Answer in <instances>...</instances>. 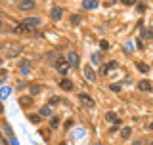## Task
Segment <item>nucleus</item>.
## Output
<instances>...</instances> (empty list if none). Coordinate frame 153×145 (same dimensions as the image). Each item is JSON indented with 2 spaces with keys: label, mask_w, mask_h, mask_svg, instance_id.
Returning <instances> with one entry per match:
<instances>
[{
  "label": "nucleus",
  "mask_w": 153,
  "mask_h": 145,
  "mask_svg": "<svg viewBox=\"0 0 153 145\" xmlns=\"http://www.w3.org/2000/svg\"><path fill=\"white\" fill-rule=\"evenodd\" d=\"M54 67H56V71L59 72L61 76H65L67 72H69V63H67V57L65 55H57L56 61H54Z\"/></svg>",
  "instance_id": "1"
},
{
  "label": "nucleus",
  "mask_w": 153,
  "mask_h": 145,
  "mask_svg": "<svg viewBox=\"0 0 153 145\" xmlns=\"http://www.w3.org/2000/svg\"><path fill=\"white\" fill-rule=\"evenodd\" d=\"M40 23H42V19H40V17H27V19H23L21 27H23V31H33V29L38 27Z\"/></svg>",
  "instance_id": "2"
},
{
  "label": "nucleus",
  "mask_w": 153,
  "mask_h": 145,
  "mask_svg": "<svg viewBox=\"0 0 153 145\" xmlns=\"http://www.w3.org/2000/svg\"><path fill=\"white\" fill-rule=\"evenodd\" d=\"M19 12H29V10L35 8V0H21V2L17 4Z\"/></svg>",
  "instance_id": "3"
},
{
  "label": "nucleus",
  "mask_w": 153,
  "mask_h": 145,
  "mask_svg": "<svg viewBox=\"0 0 153 145\" xmlns=\"http://www.w3.org/2000/svg\"><path fill=\"white\" fill-rule=\"evenodd\" d=\"M65 57H67V63H69V67H79L80 59H79V55H76V52H71V54L65 55Z\"/></svg>",
  "instance_id": "4"
},
{
  "label": "nucleus",
  "mask_w": 153,
  "mask_h": 145,
  "mask_svg": "<svg viewBox=\"0 0 153 145\" xmlns=\"http://www.w3.org/2000/svg\"><path fill=\"white\" fill-rule=\"evenodd\" d=\"M73 80H69V78H61L59 80V88L61 90H63V92H71V90H73Z\"/></svg>",
  "instance_id": "5"
},
{
  "label": "nucleus",
  "mask_w": 153,
  "mask_h": 145,
  "mask_svg": "<svg viewBox=\"0 0 153 145\" xmlns=\"http://www.w3.org/2000/svg\"><path fill=\"white\" fill-rule=\"evenodd\" d=\"M50 17L54 19V21H59V19L63 17V10L57 8V6H56V8H52V10H50Z\"/></svg>",
  "instance_id": "6"
},
{
  "label": "nucleus",
  "mask_w": 153,
  "mask_h": 145,
  "mask_svg": "<svg viewBox=\"0 0 153 145\" xmlns=\"http://www.w3.org/2000/svg\"><path fill=\"white\" fill-rule=\"evenodd\" d=\"M98 0H82V10H86V12H90V10H96L98 8Z\"/></svg>",
  "instance_id": "7"
},
{
  "label": "nucleus",
  "mask_w": 153,
  "mask_h": 145,
  "mask_svg": "<svg viewBox=\"0 0 153 145\" xmlns=\"http://www.w3.org/2000/svg\"><path fill=\"white\" fill-rule=\"evenodd\" d=\"M84 78L86 80H88V82H94L96 80V72H94V69H92V67H84Z\"/></svg>",
  "instance_id": "8"
},
{
  "label": "nucleus",
  "mask_w": 153,
  "mask_h": 145,
  "mask_svg": "<svg viewBox=\"0 0 153 145\" xmlns=\"http://www.w3.org/2000/svg\"><path fill=\"white\" fill-rule=\"evenodd\" d=\"M105 122H113V124H121V118L117 117V115L113 113V111H109V113H105Z\"/></svg>",
  "instance_id": "9"
},
{
  "label": "nucleus",
  "mask_w": 153,
  "mask_h": 145,
  "mask_svg": "<svg viewBox=\"0 0 153 145\" xmlns=\"http://www.w3.org/2000/svg\"><path fill=\"white\" fill-rule=\"evenodd\" d=\"M79 99H80V101H82V103H84V105H88V107H94V99H92V98H90V95H88V94H84V92H82V94H79Z\"/></svg>",
  "instance_id": "10"
},
{
  "label": "nucleus",
  "mask_w": 153,
  "mask_h": 145,
  "mask_svg": "<svg viewBox=\"0 0 153 145\" xmlns=\"http://www.w3.org/2000/svg\"><path fill=\"white\" fill-rule=\"evenodd\" d=\"M19 71H21V75H29V72H31V63H29L27 59H23L21 63H19Z\"/></svg>",
  "instance_id": "11"
},
{
  "label": "nucleus",
  "mask_w": 153,
  "mask_h": 145,
  "mask_svg": "<svg viewBox=\"0 0 153 145\" xmlns=\"http://www.w3.org/2000/svg\"><path fill=\"white\" fill-rule=\"evenodd\" d=\"M138 90L149 92V90H151V82H149V80H140V82H138Z\"/></svg>",
  "instance_id": "12"
},
{
  "label": "nucleus",
  "mask_w": 153,
  "mask_h": 145,
  "mask_svg": "<svg viewBox=\"0 0 153 145\" xmlns=\"http://www.w3.org/2000/svg\"><path fill=\"white\" fill-rule=\"evenodd\" d=\"M136 69L140 71V72H143V75H146V72H149V65H147V63H143V61H136Z\"/></svg>",
  "instance_id": "13"
},
{
  "label": "nucleus",
  "mask_w": 153,
  "mask_h": 145,
  "mask_svg": "<svg viewBox=\"0 0 153 145\" xmlns=\"http://www.w3.org/2000/svg\"><path fill=\"white\" fill-rule=\"evenodd\" d=\"M19 103H21V107H29V105L33 103V95H23V98L19 99Z\"/></svg>",
  "instance_id": "14"
},
{
  "label": "nucleus",
  "mask_w": 153,
  "mask_h": 145,
  "mask_svg": "<svg viewBox=\"0 0 153 145\" xmlns=\"http://www.w3.org/2000/svg\"><path fill=\"white\" fill-rule=\"evenodd\" d=\"M38 115H40V117H52V109H50V105H44V107H40Z\"/></svg>",
  "instance_id": "15"
},
{
  "label": "nucleus",
  "mask_w": 153,
  "mask_h": 145,
  "mask_svg": "<svg viewBox=\"0 0 153 145\" xmlns=\"http://www.w3.org/2000/svg\"><path fill=\"white\" fill-rule=\"evenodd\" d=\"M10 94H12V88H10V86H4V88L0 90V101H2V99H6Z\"/></svg>",
  "instance_id": "16"
},
{
  "label": "nucleus",
  "mask_w": 153,
  "mask_h": 145,
  "mask_svg": "<svg viewBox=\"0 0 153 145\" xmlns=\"http://www.w3.org/2000/svg\"><path fill=\"white\" fill-rule=\"evenodd\" d=\"M50 126L54 128V130L59 126V117H57V115H52V118H50Z\"/></svg>",
  "instance_id": "17"
},
{
  "label": "nucleus",
  "mask_w": 153,
  "mask_h": 145,
  "mask_svg": "<svg viewBox=\"0 0 153 145\" xmlns=\"http://www.w3.org/2000/svg\"><path fill=\"white\" fill-rule=\"evenodd\" d=\"M29 120H31V122L33 124H40V120H42V117H40V115H29V117H27Z\"/></svg>",
  "instance_id": "18"
},
{
  "label": "nucleus",
  "mask_w": 153,
  "mask_h": 145,
  "mask_svg": "<svg viewBox=\"0 0 153 145\" xmlns=\"http://www.w3.org/2000/svg\"><path fill=\"white\" fill-rule=\"evenodd\" d=\"M2 128H4V134H6L8 138H12V136H13V132H12V126H10L8 122H4V124H2Z\"/></svg>",
  "instance_id": "19"
},
{
  "label": "nucleus",
  "mask_w": 153,
  "mask_h": 145,
  "mask_svg": "<svg viewBox=\"0 0 153 145\" xmlns=\"http://www.w3.org/2000/svg\"><path fill=\"white\" fill-rule=\"evenodd\" d=\"M130 134H132V130H130V128H123L121 138H123V139H128V138H130Z\"/></svg>",
  "instance_id": "20"
},
{
  "label": "nucleus",
  "mask_w": 153,
  "mask_h": 145,
  "mask_svg": "<svg viewBox=\"0 0 153 145\" xmlns=\"http://www.w3.org/2000/svg\"><path fill=\"white\" fill-rule=\"evenodd\" d=\"M29 90H31V95H36V94H40V92H42V88H40V86H38V84L31 86V88H29Z\"/></svg>",
  "instance_id": "21"
},
{
  "label": "nucleus",
  "mask_w": 153,
  "mask_h": 145,
  "mask_svg": "<svg viewBox=\"0 0 153 145\" xmlns=\"http://www.w3.org/2000/svg\"><path fill=\"white\" fill-rule=\"evenodd\" d=\"M109 90L115 92V94H119V92H121V84H111V86H109Z\"/></svg>",
  "instance_id": "22"
},
{
  "label": "nucleus",
  "mask_w": 153,
  "mask_h": 145,
  "mask_svg": "<svg viewBox=\"0 0 153 145\" xmlns=\"http://www.w3.org/2000/svg\"><path fill=\"white\" fill-rule=\"evenodd\" d=\"M136 2H138V0H121V4H123V6H134Z\"/></svg>",
  "instance_id": "23"
},
{
  "label": "nucleus",
  "mask_w": 153,
  "mask_h": 145,
  "mask_svg": "<svg viewBox=\"0 0 153 145\" xmlns=\"http://www.w3.org/2000/svg\"><path fill=\"white\" fill-rule=\"evenodd\" d=\"M100 48H102V50H109V42L107 40H100Z\"/></svg>",
  "instance_id": "24"
},
{
  "label": "nucleus",
  "mask_w": 153,
  "mask_h": 145,
  "mask_svg": "<svg viewBox=\"0 0 153 145\" xmlns=\"http://www.w3.org/2000/svg\"><path fill=\"white\" fill-rule=\"evenodd\" d=\"M59 101H63V99H61V98H57V95H54V98L50 99V105H57Z\"/></svg>",
  "instance_id": "25"
},
{
  "label": "nucleus",
  "mask_w": 153,
  "mask_h": 145,
  "mask_svg": "<svg viewBox=\"0 0 153 145\" xmlns=\"http://www.w3.org/2000/svg\"><path fill=\"white\" fill-rule=\"evenodd\" d=\"M136 12H138V13H143V12H146V4L140 2V4H138V10H136Z\"/></svg>",
  "instance_id": "26"
},
{
  "label": "nucleus",
  "mask_w": 153,
  "mask_h": 145,
  "mask_svg": "<svg viewBox=\"0 0 153 145\" xmlns=\"http://www.w3.org/2000/svg\"><path fill=\"white\" fill-rule=\"evenodd\" d=\"M117 67H119L117 61H109V63H107V69H109V71H111V69H117Z\"/></svg>",
  "instance_id": "27"
},
{
  "label": "nucleus",
  "mask_w": 153,
  "mask_h": 145,
  "mask_svg": "<svg viewBox=\"0 0 153 145\" xmlns=\"http://www.w3.org/2000/svg\"><path fill=\"white\" fill-rule=\"evenodd\" d=\"M107 72H109V69H107V65H102V69H100V75H107Z\"/></svg>",
  "instance_id": "28"
},
{
  "label": "nucleus",
  "mask_w": 153,
  "mask_h": 145,
  "mask_svg": "<svg viewBox=\"0 0 153 145\" xmlns=\"http://www.w3.org/2000/svg\"><path fill=\"white\" fill-rule=\"evenodd\" d=\"M79 21H80V17H79V16H71V23H73V25H76Z\"/></svg>",
  "instance_id": "29"
},
{
  "label": "nucleus",
  "mask_w": 153,
  "mask_h": 145,
  "mask_svg": "<svg viewBox=\"0 0 153 145\" xmlns=\"http://www.w3.org/2000/svg\"><path fill=\"white\" fill-rule=\"evenodd\" d=\"M100 61V54H92V63H98Z\"/></svg>",
  "instance_id": "30"
},
{
  "label": "nucleus",
  "mask_w": 153,
  "mask_h": 145,
  "mask_svg": "<svg viewBox=\"0 0 153 145\" xmlns=\"http://www.w3.org/2000/svg\"><path fill=\"white\" fill-rule=\"evenodd\" d=\"M71 126H73V118H69V120L65 122V130H67V128H71Z\"/></svg>",
  "instance_id": "31"
},
{
  "label": "nucleus",
  "mask_w": 153,
  "mask_h": 145,
  "mask_svg": "<svg viewBox=\"0 0 153 145\" xmlns=\"http://www.w3.org/2000/svg\"><path fill=\"white\" fill-rule=\"evenodd\" d=\"M10 143H12V145H19V141H17V139H16V138H13V136H12V138H10Z\"/></svg>",
  "instance_id": "32"
},
{
  "label": "nucleus",
  "mask_w": 153,
  "mask_h": 145,
  "mask_svg": "<svg viewBox=\"0 0 153 145\" xmlns=\"http://www.w3.org/2000/svg\"><path fill=\"white\" fill-rule=\"evenodd\" d=\"M4 76H6V71H4V69H0V78H4Z\"/></svg>",
  "instance_id": "33"
},
{
  "label": "nucleus",
  "mask_w": 153,
  "mask_h": 145,
  "mask_svg": "<svg viewBox=\"0 0 153 145\" xmlns=\"http://www.w3.org/2000/svg\"><path fill=\"white\" fill-rule=\"evenodd\" d=\"M2 111H4V105H2V101H0V113H2Z\"/></svg>",
  "instance_id": "34"
},
{
  "label": "nucleus",
  "mask_w": 153,
  "mask_h": 145,
  "mask_svg": "<svg viewBox=\"0 0 153 145\" xmlns=\"http://www.w3.org/2000/svg\"><path fill=\"white\" fill-rule=\"evenodd\" d=\"M149 128H151V130H153V122H151V124H149Z\"/></svg>",
  "instance_id": "35"
},
{
  "label": "nucleus",
  "mask_w": 153,
  "mask_h": 145,
  "mask_svg": "<svg viewBox=\"0 0 153 145\" xmlns=\"http://www.w3.org/2000/svg\"><path fill=\"white\" fill-rule=\"evenodd\" d=\"M0 67H2V59H0Z\"/></svg>",
  "instance_id": "36"
},
{
  "label": "nucleus",
  "mask_w": 153,
  "mask_h": 145,
  "mask_svg": "<svg viewBox=\"0 0 153 145\" xmlns=\"http://www.w3.org/2000/svg\"><path fill=\"white\" fill-rule=\"evenodd\" d=\"M61 145H65V143H61Z\"/></svg>",
  "instance_id": "37"
},
{
  "label": "nucleus",
  "mask_w": 153,
  "mask_h": 145,
  "mask_svg": "<svg viewBox=\"0 0 153 145\" xmlns=\"http://www.w3.org/2000/svg\"><path fill=\"white\" fill-rule=\"evenodd\" d=\"M151 145H153V143H151Z\"/></svg>",
  "instance_id": "38"
}]
</instances>
